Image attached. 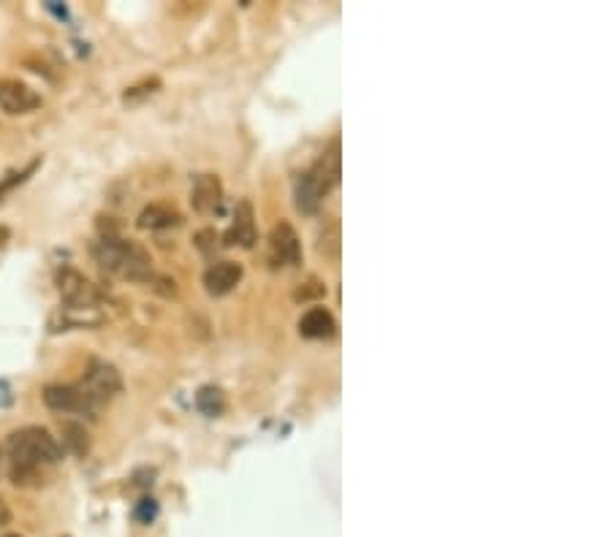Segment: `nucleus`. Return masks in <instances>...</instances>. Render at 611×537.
<instances>
[{
	"instance_id": "f257e3e1",
	"label": "nucleus",
	"mask_w": 611,
	"mask_h": 537,
	"mask_svg": "<svg viewBox=\"0 0 611 537\" xmlns=\"http://www.w3.org/2000/svg\"><path fill=\"white\" fill-rule=\"evenodd\" d=\"M12 458V480L17 486H39L42 472L63 458V445L42 426H25L6 442Z\"/></svg>"
},
{
	"instance_id": "f03ea898",
	"label": "nucleus",
	"mask_w": 611,
	"mask_h": 537,
	"mask_svg": "<svg viewBox=\"0 0 611 537\" xmlns=\"http://www.w3.org/2000/svg\"><path fill=\"white\" fill-rule=\"evenodd\" d=\"M93 255L98 266L120 280H134V282H150L153 280V258L150 253L117 234H104L93 245Z\"/></svg>"
},
{
	"instance_id": "7ed1b4c3",
	"label": "nucleus",
	"mask_w": 611,
	"mask_h": 537,
	"mask_svg": "<svg viewBox=\"0 0 611 537\" xmlns=\"http://www.w3.org/2000/svg\"><path fill=\"white\" fill-rule=\"evenodd\" d=\"M58 291L66 301L69 310H88V312H98V301L101 293L96 291V285L77 269L63 266L58 272Z\"/></svg>"
},
{
	"instance_id": "20e7f679",
	"label": "nucleus",
	"mask_w": 611,
	"mask_h": 537,
	"mask_svg": "<svg viewBox=\"0 0 611 537\" xmlns=\"http://www.w3.org/2000/svg\"><path fill=\"white\" fill-rule=\"evenodd\" d=\"M44 404H47L50 410H58V412H82V415L98 412V404L93 402V396L85 391L82 383H71V385H47V388H44Z\"/></svg>"
},
{
	"instance_id": "39448f33",
	"label": "nucleus",
	"mask_w": 611,
	"mask_h": 537,
	"mask_svg": "<svg viewBox=\"0 0 611 537\" xmlns=\"http://www.w3.org/2000/svg\"><path fill=\"white\" fill-rule=\"evenodd\" d=\"M79 383L85 385V391L93 396V402H96L98 407H104L109 399H115V396L123 391L120 372H117L112 364H106V361H93Z\"/></svg>"
},
{
	"instance_id": "423d86ee",
	"label": "nucleus",
	"mask_w": 611,
	"mask_h": 537,
	"mask_svg": "<svg viewBox=\"0 0 611 537\" xmlns=\"http://www.w3.org/2000/svg\"><path fill=\"white\" fill-rule=\"evenodd\" d=\"M269 264L274 269L299 266L301 264V242L291 223L280 220L269 234Z\"/></svg>"
},
{
	"instance_id": "0eeeda50",
	"label": "nucleus",
	"mask_w": 611,
	"mask_h": 537,
	"mask_svg": "<svg viewBox=\"0 0 611 537\" xmlns=\"http://www.w3.org/2000/svg\"><path fill=\"white\" fill-rule=\"evenodd\" d=\"M42 106V96L20 79H0V112L31 115Z\"/></svg>"
},
{
	"instance_id": "6e6552de",
	"label": "nucleus",
	"mask_w": 611,
	"mask_h": 537,
	"mask_svg": "<svg viewBox=\"0 0 611 537\" xmlns=\"http://www.w3.org/2000/svg\"><path fill=\"white\" fill-rule=\"evenodd\" d=\"M190 204L199 215H212L223 204V182L218 174H196L193 177V190H190Z\"/></svg>"
},
{
	"instance_id": "1a4fd4ad",
	"label": "nucleus",
	"mask_w": 611,
	"mask_h": 537,
	"mask_svg": "<svg viewBox=\"0 0 611 537\" xmlns=\"http://www.w3.org/2000/svg\"><path fill=\"white\" fill-rule=\"evenodd\" d=\"M258 239V228H255V212L253 204L247 199H242L234 209V220L231 228L226 231V245H239L245 250H250Z\"/></svg>"
},
{
	"instance_id": "9d476101",
	"label": "nucleus",
	"mask_w": 611,
	"mask_h": 537,
	"mask_svg": "<svg viewBox=\"0 0 611 537\" xmlns=\"http://www.w3.org/2000/svg\"><path fill=\"white\" fill-rule=\"evenodd\" d=\"M242 264L236 261H218L204 272V288L209 296H226L231 293L239 282H242Z\"/></svg>"
},
{
	"instance_id": "9b49d317",
	"label": "nucleus",
	"mask_w": 611,
	"mask_h": 537,
	"mask_svg": "<svg viewBox=\"0 0 611 537\" xmlns=\"http://www.w3.org/2000/svg\"><path fill=\"white\" fill-rule=\"evenodd\" d=\"M324 199H327V190L319 185V180L310 171H304L293 180V201L301 215H316Z\"/></svg>"
},
{
	"instance_id": "f8f14e48",
	"label": "nucleus",
	"mask_w": 611,
	"mask_h": 537,
	"mask_svg": "<svg viewBox=\"0 0 611 537\" xmlns=\"http://www.w3.org/2000/svg\"><path fill=\"white\" fill-rule=\"evenodd\" d=\"M310 174L319 180V185L329 193L338 182H340V139L335 136L329 142V147L321 153V158L316 161V166L310 169Z\"/></svg>"
},
{
	"instance_id": "ddd939ff",
	"label": "nucleus",
	"mask_w": 611,
	"mask_h": 537,
	"mask_svg": "<svg viewBox=\"0 0 611 537\" xmlns=\"http://www.w3.org/2000/svg\"><path fill=\"white\" fill-rule=\"evenodd\" d=\"M335 329H338V323L327 307H313L299 320V334L308 339H329L335 334Z\"/></svg>"
},
{
	"instance_id": "4468645a",
	"label": "nucleus",
	"mask_w": 611,
	"mask_h": 537,
	"mask_svg": "<svg viewBox=\"0 0 611 537\" xmlns=\"http://www.w3.org/2000/svg\"><path fill=\"white\" fill-rule=\"evenodd\" d=\"M180 223H182V215L169 204H150L139 212V220H136V226L144 231H163V228H174Z\"/></svg>"
},
{
	"instance_id": "2eb2a0df",
	"label": "nucleus",
	"mask_w": 611,
	"mask_h": 537,
	"mask_svg": "<svg viewBox=\"0 0 611 537\" xmlns=\"http://www.w3.org/2000/svg\"><path fill=\"white\" fill-rule=\"evenodd\" d=\"M196 410L207 418H218L226 410V396L218 385H201L196 391Z\"/></svg>"
},
{
	"instance_id": "dca6fc26",
	"label": "nucleus",
	"mask_w": 611,
	"mask_h": 537,
	"mask_svg": "<svg viewBox=\"0 0 611 537\" xmlns=\"http://www.w3.org/2000/svg\"><path fill=\"white\" fill-rule=\"evenodd\" d=\"M319 253H324L329 258L340 255V223H338V218H329L321 226V231H319Z\"/></svg>"
},
{
	"instance_id": "f3484780",
	"label": "nucleus",
	"mask_w": 611,
	"mask_h": 537,
	"mask_svg": "<svg viewBox=\"0 0 611 537\" xmlns=\"http://www.w3.org/2000/svg\"><path fill=\"white\" fill-rule=\"evenodd\" d=\"M63 445H66L71 453H77V456L88 453L90 442H88L85 426H79V423H66V426H63Z\"/></svg>"
},
{
	"instance_id": "a211bd4d",
	"label": "nucleus",
	"mask_w": 611,
	"mask_h": 537,
	"mask_svg": "<svg viewBox=\"0 0 611 537\" xmlns=\"http://www.w3.org/2000/svg\"><path fill=\"white\" fill-rule=\"evenodd\" d=\"M36 169H39V161H33V163H31L28 169H23V171H12V174H6L4 180H0V201H4V199H6L14 188H17V185H23V182H25V180L36 171Z\"/></svg>"
},
{
	"instance_id": "6ab92c4d",
	"label": "nucleus",
	"mask_w": 611,
	"mask_h": 537,
	"mask_svg": "<svg viewBox=\"0 0 611 537\" xmlns=\"http://www.w3.org/2000/svg\"><path fill=\"white\" fill-rule=\"evenodd\" d=\"M155 515H158V502H155L153 496H144V499H139V502H136V507H134V518H136L139 523H153V521H155Z\"/></svg>"
},
{
	"instance_id": "aec40b11",
	"label": "nucleus",
	"mask_w": 611,
	"mask_h": 537,
	"mask_svg": "<svg viewBox=\"0 0 611 537\" xmlns=\"http://www.w3.org/2000/svg\"><path fill=\"white\" fill-rule=\"evenodd\" d=\"M158 88H161V82H158V79H147V82H142L139 88H131V90H125L123 101H125V104H136L139 98H147V96H153V93H155Z\"/></svg>"
},
{
	"instance_id": "412c9836",
	"label": "nucleus",
	"mask_w": 611,
	"mask_h": 537,
	"mask_svg": "<svg viewBox=\"0 0 611 537\" xmlns=\"http://www.w3.org/2000/svg\"><path fill=\"white\" fill-rule=\"evenodd\" d=\"M12 402H14V393H12L9 383H4V380H0V407H9Z\"/></svg>"
},
{
	"instance_id": "4be33fe9",
	"label": "nucleus",
	"mask_w": 611,
	"mask_h": 537,
	"mask_svg": "<svg viewBox=\"0 0 611 537\" xmlns=\"http://www.w3.org/2000/svg\"><path fill=\"white\" fill-rule=\"evenodd\" d=\"M9 521V510H6V505L0 502V523H6Z\"/></svg>"
},
{
	"instance_id": "5701e85b",
	"label": "nucleus",
	"mask_w": 611,
	"mask_h": 537,
	"mask_svg": "<svg viewBox=\"0 0 611 537\" xmlns=\"http://www.w3.org/2000/svg\"><path fill=\"white\" fill-rule=\"evenodd\" d=\"M4 537H23V534H4Z\"/></svg>"
}]
</instances>
